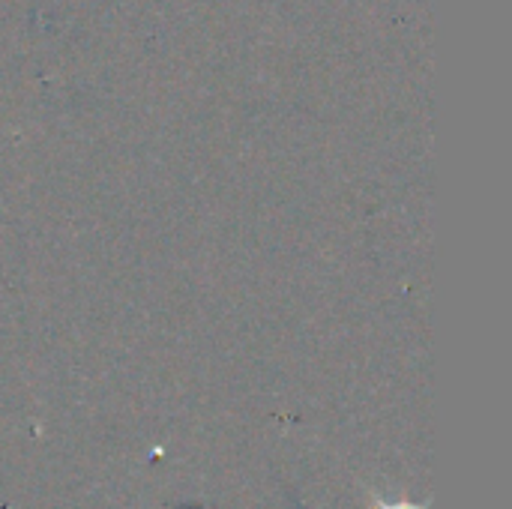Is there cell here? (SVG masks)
Instances as JSON below:
<instances>
[{
    "label": "cell",
    "mask_w": 512,
    "mask_h": 509,
    "mask_svg": "<svg viewBox=\"0 0 512 509\" xmlns=\"http://www.w3.org/2000/svg\"><path fill=\"white\" fill-rule=\"evenodd\" d=\"M369 501H372V507L375 509H429L432 507V498H426L423 504H417V501H384L378 492H369Z\"/></svg>",
    "instance_id": "6da1fadb"
}]
</instances>
